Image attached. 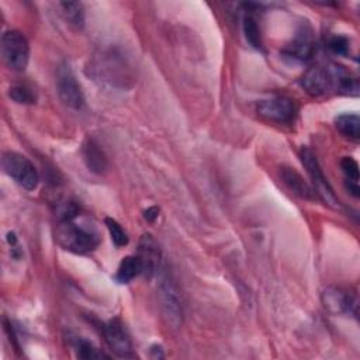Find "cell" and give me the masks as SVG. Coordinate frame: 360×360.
Here are the masks:
<instances>
[{
	"label": "cell",
	"instance_id": "1",
	"mask_svg": "<svg viewBox=\"0 0 360 360\" xmlns=\"http://www.w3.org/2000/svg\"><path fill=\"white\" fill-rule=\"evenodd\" d=\"M55 238H56V242L65 250L79 253V255L94 250L100 242L96 232L75 224L73 219L60 221V224L56 228Z\"/></svg>",
	"mask_w": 360,
	"mask_h": 360
},
{
	"label": "cell",
	"instance_id": "2",
	"mask_svg": "<svg viewBox=\"0 0 360 360\" xmlns=\"http://www.w3.org/2000/svg\"><path fill=\"white\" fill-rule=\"evenodd\" d=\"M90 69L96 80H103L110 84L120 83V86H125L127 80H131L127 62L112 49L96 56Z\"/></svg>",
	"mask_w": 360,
	"mask_h": 360
},
{
	"label": "cell",
	"instance_id": "3",
	"mask_svg": "<svg viewBox=\"0 0 360 360\" xmlns=\"http://www.w3.org/2000/svg\"><path fill=\"white\" fill-rule=\"evenodd\" d=\"M1 166L7 176L25 190H34L38 186L39 176L28 158L17 152H4Z\"/></svg>",
	"mask_w": 360,
	"mask_h": 360
},
{
	"label": "cell",
	"instance_id": "4",
	"mask_svg": "<svg viewBox=\"0 0 360 360\" xmlns=\"http://www.w3.org/2000/svg\"><path fill=\"white\" fill-rule=\"evenodd\" d=\"M1 55L4 63L15 72H22L30 59V44L22 32L8 30L1 37Z\"/></svg>",
	"mask_w": 360,
	"mask_h": 360
},
{
	"label": "cell",
	"instance_id": "5",
	"mask_svg": "<svg viewBox=\"0 0 360 360\" xmlns=\"http://www.w3.org/2000/svg\"><path fill=\"white\" fill-rule=\"evenodd\" d=\"M159 297L166 321L173 328H179L183 323L181 295L176 283L166 271H162L159 277Z\"/></svg>",
	"mask_w": 360,
	"mask_h": 360
},
{
	"label": "cell",
	"instance_id": "6",
	"mask_svg": "<svg viewBox=\"0 0 360 360\" xmlns=\"http://www.w3.org/2000/svg\"><path fill=\"white\" fill-rule=\"evenodd\" d=\"M56 90L60 101L73 110H80L84 104V96L82 91L77 79L69 66V63L63 62L58 66L56 70Z\"/></svg>",
	"mask_w": 360,
	"mask_h": 360
},
{
	"label": "cell",
	"instance_id": "7",
	"mask_svg": "<svg viewBox=\"0 0 360 360\" xmlns=\"http://www.w3.org/2000/svg\"><path fill=\"white\" fill-rule=\"evenodd\" d=\"M300 156H301V162H302L307 173L309 174V177L312 180L315 194H318L326 204L336 205L338 198H336L332 187L329 186L328 180L325 179V176L322 173V169H321V166L318 163V159L314 155V152L308 148H302Z\"/></svg>",
	"mask_w": 360,
	"mask_h": 360
},
{
	"label": "cell",
	"instance_id": "8",
	"mask_svg": "<svg viewBox=\"0 0 360 360\" xmlns=\"http://www.w3.org/2000/svg\"><path fill=\"white\" fill-rule=\"evenodd\" d=\"M257 112L266 120L280 124H288L294 120L297 107L294 101L285 96H273L270 98L259 101Z\"/></svg>",
	"mask_w": 360,
	"mask_h": 360
},
{
	"label": "cell",
	"instance_id": "9",
	"mask_svg": "<svg viewBox=\"0 0 360 360\" xmlns=\"http://www.w3.org/2000/svg\"><path fill=\"white\" fill-rule=\"evenodd\" d=\"M335 70L336 65L315 66L302 76L301 84L311 96H322L329 93L335 90Z\"/></svg>",
	"mask_w": 360,
	"mask_h": 360
},
{
	"label": "cell",
	"instance_id": "10",
	"mask_svg": "<svg viewBox=\"0 0 360 360\" xmlns=\"http://www.w3.org/2000/svg\"><path fill=\"white\" fill-rule=\"evenodd\" d=\"M103 333H104V338H105V342H107L108 347L118 357H127V359L135 357L129 335H128L124 323L118 318L110 319L103 326Z\"/></svg>",
	"mask_w": 360,
	"mask_h": 360
},
{
	"label": "cell",
	"instance_id": "11",
	"mask_svg": "<svg viewBox=\"0 0 360 360\" xmlns=\"http://www.w3.org/2000/svg\"><path fill=\"white\" fill-rule=\"evenodd\" d=\"M142 264V273L148 277L156 274L160 269V250L155 239L145 233L141 236L138 243V255Z\"/></svg>",
	"mask_w": 360,
	"mask_h": 360
},
{
	"label": "cell",
	"instance_id": "12",
	"mask_svg": "<svg viewBox=\"0 0 360 360\" xmlns=\"http://www.w3.org/2000/svg\"><path fill=\"white\" fill-rule=\"evenodd\" d=\"M323 307L332 314H354L356 300L354 297L339 287H328L322 292Z\"/></svg>",
	"mask_w": 360,
	"mask_h": 360
},
{
	"label": "cell",
	"instance_id": "13",
	"mask_svg": "<svg viewBox=\"0 0 360 360\" xmlns=\"http://www.w3.org/2000/svg\"><path fill=\"white\" fill-rule=\"evenodd\" d=\"M312 52H314L312 31L305 24V25H302L300 28V31L297 32V35L292 39V42L287 46L285 53L290 58H294V59H298V60H305V59L311 58Z\"/></svg>",
	"mask_w": 360,
	"mask_h": 360
},
{
	"label": "cell",
	"instance_id": "14",
	"mask_svg": "<svg viewBox=\"0 0 360 360\" xmlns=\"http://www.w3.org/2000/svg\"><path fill=\"white\" fill-rule=\"evenodd\" d=\"M83 160L90 172L101 174L107 169V156L94 139H87L83 143Z\"/></svg>",
	"mask_w": 360,
	"mask_h": 360
},
{
	"label": "cell",
	"instance_id": "15",
	"mask_svg": "<svg viewBox=\"0 0 360 360\" xmlns=\"http://www.w3.org/2000/svg\"><path fill=\"white\" fill-rule=\"evenodd\" d=\"M280 176H281V180L284 181V184L294 194H297L302 198H307V200L315 198V190L302 179V176L297 170L284 166L280 170Z\"/></svg>",
	"mask_w": 360,
	"mask_h": 360
},
{
	"label": "cell",
	"instance_id": "16",
	"mask_svg": "<svg viewBox=\"0 0 360 360\" xmlns=\"http://www.w3.org/2000/svg\"><path fill=\"white\" fill-rule=\"evenodd\" d=\"M142 273V264L138 256H127L121 260L115 278L118 283H129Z\"/></svg>",
	"mask_w": 360,
	"mask_h": 360
},
{
	"label": "cell",
	"instance_id": "17",
	"mask_svg": "<svg viewBox=\"0 0 360 360\" xmlns=\"http://www.w3.org/2000/svg\"><path fill=\"white\" fill-rule=\"evenodd\" d=\"M335 127L340 134L347 138L359 139L360 136V118L357 114H340L335 118Z\"/></svg>",
	"mask_w": 360,
	"mask_h": 360
},
{
	"label": "cell",
	"instance_id": "18",
	"mask_svg": "<svg viewBox=\"0 0 360 360\" xmlns=\"http://www.w3.org/2000/svg\"><path fill=\"white\" fill-rule=\"evenodd\" d=\"M340 166H342V170L345 173L347 190L350 191L352 195L359 197L360 188H359V165H357V162L353 158L346 156V158L342 159Z\"/></svg>",
	"mask_w": 360,
	"mask_h": 360
},
{
	"label": "cell",
	"instance_id": "19",
	"mask_svg": "<svg viewBox=\"0 0 360 360\" xmlns=\"http://www.w3.org/2000/svg\"><path fill=\"white\" fill-rule=\"evenodd\" d=\"M66 21L75 28H82L84 24V8L79 1H63L59 4Z\"/></svg>",
	"mask_w": 360,
	"mask_h": 360
},
{
	"label": "cell",
	"instance_id": "20",
	"mask_svg": "<svg viewBox=\"0 0 360 360\" xmlns=\"http://www.w3.org/2000/svg\"><path fill=\"white\" fill-rule=\"evenodd\" d=\"M243 34L246 41L253 48H262V34L256 17L252 13H246L243 17Z\"/></svg>",
	"mask_w": 360,
	"mask_h": 360
},
{
	"label": "cell",
	"instance_id": "21",
	"mask_svg": "<svg viewBox=\"0 0 360 360\" xmlns=\"http://www.w3.org/2000/svg\"><path fill=\"white\" fill-rule=\"evenodd\" d=\"M8 96L18 104H34L37 101L35 91L27 84H14L8 90Z\"/></svg>",
	"mask_w": 360,
	"mask_h": 360
},
{
	"label": "cell",
	"instance_id": "22",
	"mask_svg": "<svg viewBox=\"0 0 360 360\" xmlns=\"http://www.w3.org/2000/svg\"><path fill=\"white\" fill-rule=\"evenodd\" d=\"M75 347L77 352V357L80 359H101V357H108L103 352H100L97 347H94L90 342L84 339H76Z\"/></svg>",
	"mask_w": 360,
	"mask_h": 360
},
{
	"label": "cell",
	"instance_id": "23",
	"mask_svg": "<svg viewBox=\"0 0 360 360\" xmlns=\"http://www.w3.org/2000/svg\"><path fill=\"white\" fill-rule=\"evenodd\" d=\"M105 226L110 232V236H111V240L114 242L115 246L121 248V246H125L128 243V236L125 233V231L121 228V225L112 219V218H105Z\"/></svg>",
	"mask_w": 360,
	"mask_h": 360
},
{
	"label": "cell",
	"instance_id": "24",
	"mask_svg": "<svg viewBox=\"0 0 360 360\" xmlns=\"http://www.w3.org/2000/svg\"><path fill=\"white\" fill-rule=\"evenodd\" d=\"M328 46L332 52L338 53V55H347L349 53V39L346 37L342 35H336L333 38L329 39Z\"/></svg>",
	"mask_w": 360,
	"mask_h": 360
},
{
	"label": "cell",
	"instance_id": "25",
	"mask_svg": "<svg viewBox=\"0 0 360 360\" xmlns=\"http://www.w3.org/2000/svg\"><path fill=\"white\" fill-rule=\"evenodd\" d=\"M158 215H159V208H158V207H150V208H148V210L145 211V214H143V217H145L148 221H155V219L158 218Z\"/></svg>",
	"mask_w": 360,
	"mask_h": 360
}]
</instances>
